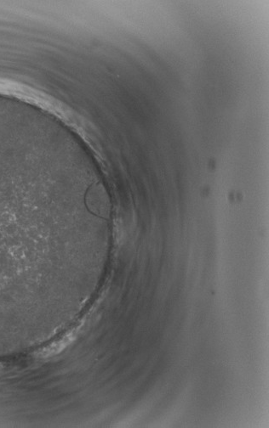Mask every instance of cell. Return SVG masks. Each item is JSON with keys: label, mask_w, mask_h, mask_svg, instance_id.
Returning a JSON list of instances; mask_svg holds the SVG:
<instances>
[{"label": "cell", "mask_w": 269, "mask_h": 428, "mask_svg": "<svg viewBox=\"0 0 269 428\" xmlns=\"http://www.w3.org/2000/svg\"><path fill=\"white\" fill-rule=\"evenodd\" d=\"M70 336H66L64 338H60L59 340L57 341L56 343H51V345L46 347L45 348L43 349L41 353V356L43 357H50V356H54L57 353H60L61 350L63 349L65 347L67 346L69 343Z\"/></svg>", "instance_id": "obj_1"}]
</instances>
